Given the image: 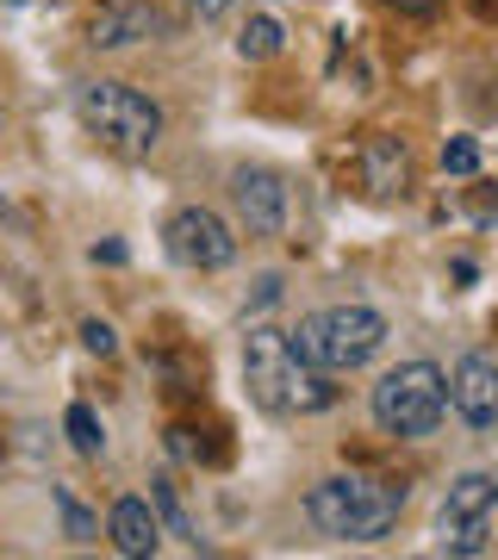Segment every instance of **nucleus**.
<instances>
[{
  "label": "nucleus",
  "mask_w": 498,
  "mask_h": 560,
  "mask_svg": "<svg viewBox=\"0 0 498 560\" xmlns=\"http://www.w3.org/2000/svg\"><path fill=\"white\" fill-rule=\"evenodd\" d=\"M405 511V486L368 480V474H337L305 492V517L331 541H380Z\"/></svg>",
  "instance_id": "obj_2"
},
{
  "label": "nucleus",
  "mask_w": 498,
  "mask_h": 560,
  "mask_svg": "<svg viewBox=\"0 0 498 560\" xmlns=\"http://www.w3.org/2000/svg\"><path fill=\"white\" fill-rule=\"evenodd\" d=\"M76 119L94 131L100 143H113L119 156H150L162 143V106L131 88V81H81L76 88Z\"/></svg>",
  "instance_id": "obj_4"
},
{
  "label": "nucleus",
  "mask_w": 498,
  "mask_h": 560,
  "mask_svg": "<svg viewBox=\"0 0 498 560\" xmlns=\"http://www.w3.org/2000/svg\"><path fill=\"white\" fill-rule=\"evenodd\" d=\"M361 187L374 194V200H393V194H405L412 187V162H405V143L398 138H361Z\"/></svg>",
  "instance_id": "obj_11"
},
{
  "label": "nucleus",
  "mask_w": 498,
  "mask_h": 560,
  "mask_svg": "<svg viewBox=\"0 0 498 560\" xmlns=\"http://www.w3.org/2000/svg\"><path fill=\"white\" fill-rule=\"evenodd\" d=\"M162 237H169V256L181 268H199V275H219V268L238 261V237H231V224L212 206H181Z\"/></svg>",
  "instance_id": "obj_7"
},
{
  "label": "nucleus",
  "mask_w": 498,
  "mask_h": 560,
  "mask_svg": "<svg viewBox=\"0 0 498 560\" xmlns=\"http://www.w3.org/2000/svg\"><path fill=\"white\" fill-rule=\"evenodd\" d=\"M280 300V280L268 275V280H256V305H275Z\"/></svg>",
  "instance_id": "obj_20"
},
{
  "label": "nucleus",
  "mask_w": 498,
  "mask_h": 560,
  "mask_svg": "<svg viewBox=\"0 0 498 560\" xmlns=\"http://www.w3.org/2000/svg\"><path fill=\"white\" fill-rule=\"evenodd\" d=\"M238 0H187V13H199V20H224Z\"/></svg>",
  "instance_id": "obj_19"
},
{
  "label": "nucleus",
  "mask_w": 498,
  "mask_h": 560,
  "mask_svg": "<svg viewBox=\"0 0 498 560\" xmlns=\"http://www.w3.org/2000/svg\"><path fill=\"white\" fill-rule=\"evenodd\" d=\"M57 504H62V523H69V541H94V536H100V523L81 511V499L69 492V486L57 492Z\"/></svg>",
  "instance_id": "obj_16"
},
{
  "label": "nucleus",
  "mask_w": 498,
  "mask_h": 560,
  "mask_svg": "<svg viewBox=\"0 0 498 560\" xmlns=\"http://www.w3.org/2000/svg\"><path fill=\"white\" fill-rule=\"evenodd\" d=\"M493 529H498V480L493 474H461L442 499L437 548L442 555H486Z\"/></svg>",
  "instance_id": "obj_6"
},
{
  "label": "nucleus",
  "mask_w": 498,
  "mask_h": 560,
  "mask_svg": "<svg viewBox=\"0 0 498 560\" xmlns=\"http://www.w3.org/2000/svg\"><path fill=\"white\" fill-rule=\"evenodd\" d=\"M442 168H449V175H474V168H479V150H474L467 138L442 143Z\"/></svg>",
  "instance_id": "obj_17"
},
{
  "label": "nucleus",
  "mask_w": 498,
  "mask_h": 560,
  "mask_svg": "<svg viewBox=\"0 0 498 560\" xmlns=\"http://www.w3.org/2000/svg\"><path fill=\"white\" fill-rule=\"evenodd\" d=\"M386 7H398V13H437V0H386Z\"/></svg>",
  "instance_id": "obj_21"
},
{
  "label": "nucleus",
  "mask_w": 498,
  "mask_h": 560,
  "mask_svg": "<svg viewBox=\"0 0 498 560\" xmlns=\"http://www.w3.org/2000/svg\"><path fill=\"white\" fill-rule=\"evenodd\" d=\"M243 386H250V399L268 411V418H312V411H331L337 405V386L324 368L293 349L287 330L275 324H256L250 337H243Z\"/></svg>",
  "instance_id": "obj_1"
},
{
  "label": "nucleus",
  "mask_w": 498,
  "mask_h": 560,
  "mask_svg": "<svg viewBox=\"0 0 498 560\" xmlns=\"http://www.w3.org/2000/svg\"><path fill=\"white\" fill-rule=\"evenodd\" d=\"M106 536H113V548H119L125 560H143V555H157L162 523H157V511H150L143 499H119L113 504V517H106Z\"/></svg>",
  "instance_id": "obj_12"
},
{
  "label": "nucleus",
  "mask_w": 498,
  "mask_h": 560,
  "mask_svg": "<svg viewBox=\"0 0 498 560\" xmlns=\"http://www.w3.org/2000/svg\"><path fill=\"white\" fill-rule=\"evenodd\" d=\"M287 337L324 374H356L386 349V318L374 305H324L312 318H299V330H287Z\"/></svg>",
  "instance_id": "obj_3"
},
{
  "label": "nucleus",
  "mask_w": 498,
  "mask_h": 560,
  "mask_svg": "<svg viewBox=\"0 0 498 560\" xmlns=\"http://www.w3.org/2000/svg\"><path fill=\"white\" fill-rule=\"evenodd\" d=\"M62 423H69V442H76V448H81L88 460H94L100 448H106V430H100V418L88 411V405H69V418H62Z\"/></svg>",
  "instance_id": "obj_14"
},
{
  "label": "nucleus",
  "mask_w": 498,
  "mask_h": 560,
  "mask_svg": "<svg viewBox=\"0 0 498 560\" xmlns=\"http://www.w3.org/2000/svg\"><path fill=\"white\" fill-rule=\"evenodd\" d=\"M449 411V374L437 361H398L393 374H380L374 386V423L398 442L430 436Z\"/></svg>",
  "instance_id": "obj_5"
},
{
  "label": "nucleus",
  "mask_w": 498,
  "mask_h": 560,
  "mask_svg": "<svg viewBox=\"0 0 498 560\" xmlns=\"http://www.w3.org/2000/svg\"><path fill=\"white\" fill-rule=\"evenodd\" d=\"M231 200H238L250 237H280L287 231V180L275 168H238L231 175Z\"/></svg>",
  "instance_id": "obj_8"
},
{
  "label": "nucleus",
  "mask_w": 498,
  "mask_h": 560,
  "mask_svg": "<svg viewBox=\"0 0 498 560\" xmlns=\"http://www.w3.org/2000/svg\"><path fill=\"white\" fill-rule=\"evenodd\" d=\"M143 38H169V13L150 7V0H119V7H106L94 25H88V44L94 50H131Z\"/></svg>",
  "instance_id": "obj_10"
},
{
  "label": "nucleus",
  "mask_w": 498,
  "mask_h": 560,
  "mask_svg": "<svg viewBox=\"0 0 498 560\" xmlns=\"http://www.w3.org/2000/svg\"><path fill=\"white\" fill-rule=\"evenodd\" d=\"M81 342L94 349V355H113L119 342H113V324H81Z\"/></svg>",
  "instance_id": "obj_18"
},
{
  "label": "nucleus",
  "mask_w": 498,
  "mask_h": 560,
  "mask_svg": "<svg viewBox=\"0 0 498 560\" xmlns=\"http://www.w3.org/2000/svg\"><path fill=\"white\" fill-rule=\"evenodd\" d=\"M449 405L461 411V423L498 430V355H461L449 374Z\"/></svg>",
  "instance_id": "obj_9"
},
{
  "label": "nucleus",
  "mask_w": 498,
  "mask_h": 560,
  "mask_svg": "<svg viewBox=\"0 0 498 560\" xmlns=\"http://www.w3.org/2000/svg\"><path fill=\"white\" fill-rule=\"evenodd\" d=\"M238 50H243L250 62L280 57V25H275V20H250V25H243V38H238Z\"/></svg>",
  "instance_id": "obj_15"
},
{
  "label": "nucleus",
  "mask_w": 498,
  "mask_h": 560,
  "mask_svg": "<svg viewBox=\"0 0 498 560\" xmlns=\"http://www.w3.org/2000/svg\"><path fill=\"white\" fill-rule=\"evenodd\" d=\"M150 504H157V517L169 523V536H181L187 548H199V529H194V517H187V504H181V492L169 480H150Z\"/></svg>",
  "instance_id": "obj_13"
},
{
  "label": "nucleus",
  "mask_w": 498,
  "mask_h": 560,
  "mask_svg": "<svg viewBox=\"0 0 498 560\" xmlns=\"http://www.w3.org/2000/svg\"><path fill=\"white\" fill-rule=\"evenodd\" d=\"M0 448H7V436H0Z\"/></svg>",
  "instance_id": "obj_22"
}]
</instances>
